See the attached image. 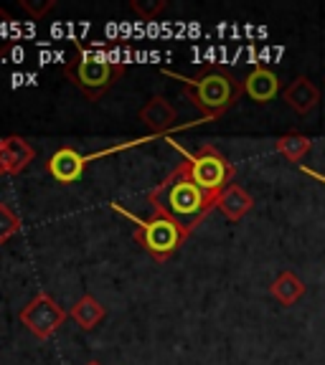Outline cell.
<instances>
[{"label":"cell","mask_w":325,"mask_h":365,"mask_svg":"<svg viewBox=\"0 0 325 365\" xmlns=\"http://www.w3.org/2000/svg\"><path fill=\"white\" fill-rule=\"evenodd\" d=\"M104 314H107V309H104V304L99 302L94 294H81L79 299L71 304V309H69V317L74 319L76 325H79V330H84V332L94 330L104 319Z\"/></svg>","instance_id":"4fadbf2b"},{"label":"cell","mask_w":325,"mask_h":365,"mask_svg":"<svg viewBox=\"0 0 325 365\" xmlns=\"http://www.w3.org/2000/svg\"><path fill=\"white\" fill-rule=\"evenodd\" d=\"M305 282L297 277L295 272H280L274 277V282L269 284V294L282 304V307H292L305 297Z\"/></svg>","instance_id":"5bb4252c"},{"label":"cell","mask_w":325,"mask_h":365,"mask_svg":"<svg viewBox=\"0 0 325 365\" xmlns=\"http://www.w3.org/2000/svg\"><path fill=\"white\" fill-rule=\"evenodd\" d=\"M163 74L173 76L186 86L191 104L204 114V120H216L224 112H229L244 91V86L221 68H206L196 76H183L176 74V71H163Z\"/></svg>","instance_id":"7a4b0ae2"},{"label":"cell","mask_w":325,"mask_h":365,"mask_svg":"<svg viewBox=\"0 0 325 365\" xmlns=\"http://www.w3.org/2000/svg\"><path fill=\"white\" fill-rule=\"evenodd\" d=\"M34 160H36V150L26 137L21 135L0 137V175L3 178L21 175Z\"/></svg>","instance_id":"52a82bcc"},{"label":"cell","mask_w":325,"mask_h":365,"mask_svg":"<svg viewBox=\"0 0 325 365\" xmlns=\"http://www.w3.org/2000/svg\"><path fill=\"white\" fill-rule=\"evenodd\" d=\"M137 117H140V122H143L153 135H163V132L176 127L178 112L166 97H150L148 102L140 107Z\"/></svg>","instance_id":"30bf717a"},{"label":"cell","mask_w":325,"mask_h":365,"mask_svg":"<svg viewBox=\"0 0 325 365\" xmlns=\"http://www.w3.org/2000/svg\"><path fill=\"white\" fill-rule=\"evenodd\" d=\"M300 170H303L305 175H310V178H313V180H318V182H323V185H325V175H323V173L313 170V168H308V165H300Z\"/></svg>","instance_id":"d6986e66"},{"label":"cell","mask_w":325,"mask_h":365,"mask_svg":"<svg viewBox=\"0 0 325 365\" xmlns=\"http://www.w3.org/2000/svg\"><path fill=\"white\" fill-rule=\"evenodd\" d=\"M148 200L153 205V211L168 213L171 218H176L186 231H194L209 213L216 208L219 195L206 193L204 188H199L186 170L181 165L173 173H168L163 180L155 185L148 193Z\"/></svg>","instance_id":"6da1fadb"},{"label":"cell","mask_w":325,"mask_h":365,"mask_svg":"<svg viewBox=\"0 0 325 365\" xmlns=\"http://www.w3.org/2000/svg\"><path fill=\"white\" fill-rule=\"evenodd\" d=\"M274 150L282 155V158L287 160V163H292V165H303L305 155L313 150V140H310L308 135H297V132H290V135H282L277 137V143H274Z\"/></svg>","instance_id":"9a60e30c"},{"label":"cell","mask_w":325,"mask_h":365,"mask_svg":"<svg viewBox=\"0 0 325 365\" xmlns=\"http://www.w3.org/2000/svg\"><path fill=\"white\" fill-rule=\"evenodd\" d=\"M125 216L135 221L137 244L143 246L150 257L160 264L168 262V259H171L173 254L186 244V239L191 236L189 231H186L176 218L168 216V213L153 211V216H150L148 221H140V218H135L132 213H125Z\"/></svg>","instance_id":"277c9868"},{"label":"cell","mask_w":325,"mask_h":365,"mask_svg":"<svg viewBox=\"0 0 325 365\" xmlns=\"http://www.w3.org/2000/svg\"><path fill=\"white\" fill-rule=\"evenodd\" d=\"M166 0H132L130 8L143 18V21H153L160 11H166Z\"/></svg>","instance_id":"e0dca14e"},{"label":"cell","mask_w":325,"mask_h":365,"mask_svg":"<svg viewBox=\"0 0 325 365\" xmlns=\"http://www.w3.org/2000/svg\"><path fill=\"white\" fill-rule=\"evenodd\" d=\"M241 86H244L246 97L257 104H267V102H272L277 94H282L280 76L274 74L272 68H267V66L251 68L249 74H246V79L241 81Z\"/></svg>","instance_id":"9c48e42d"},{"label":"cell","mask_w":325,"mask_h":365,"mask_svg":"<svg viewBox=\"0 0 325 365\" xmlns=\"http://www.w3.org/2000/svg\"><path fill=\"white\" fill-rule=\"evenodd\" d=\"M216 208L224 213V218H226V221L236 223V221H241V218H244L251 208H254V198H251V195L241 188L239 182H231V185H229V188L219 195Z\"/></svg>","instance_id":"7c38bea8"},{"label":"cell","mask_w":325,"mask_h":365,"mask_svg":"<svg viewBox=\"0 0 325 365\" xmlns=\"http://www.w3.org/2000/svg\"><path fill=\"white\" fill-rule=\"evenodd\" d=\"M181 168L199 188H204L211 195H221L234 182L236 175V168L214 145H204L194 153H186Z\"/></svg>","instance_id":"5b68a950"},{"label":"cell","mask_w":325,"mask_h":365,"mask_svg":"<svg viewBox=\"0 0 325 365\" xmlns=\"http://www.w3.org/2000/svg\"><path fill=\"white\" fill-rule=\"evenodd\" d=\"M64 76H66L86 99L94 102V99L104 97V94L125 76V66L79 48L74 56L64 63Z\"/></svg>","instance_id":"3957f363"},{"label":"cell","mask_w":325,"mask_h":365,"mask_svg":"<svg viewBox=\"0 0 325 365\" xmlns=\"http://www.w3.org/2000/svg\"><path fill=\"white\" fill-rule=\"evenodd\" d=\"M21 228H23L21 216H18V213L13 211L11 205L0 200V246L8 244V241H11L13 236L21 234Z\"/></svg>","instance_id":"2e32d148"},{"label":"cell","mask_w":325,"mask_h":365,"mask_svg":"<svg viewBox=\"0 0 325 365\" xmlns=\"http://www.w3.org/2000/svg\"><path fill=\"white\" fill-rule=\"evenodd\" d=\"M56 0H41V3H34V0H21V8L29 13L34 21H41L49 11H54Z\"/></svg>","instance_id":"ac0fdd59"},{"label":"cell","mask_w":325,"mask_h":365,"mask_svg":"<svg viewBox=\"0 0 325 365\" xmlns=\"http://www.w3.org/2000/svg\"><path fill=\"white\" fill-rule=\"evenodd\" d=\"M66 317H69V312L49 294V292H39V294L21 309V325H26V330L39 337V340H49V337L56 335V330L66 322Z\"/></svg>","instance_id":"8992f818"},{"label":"cell","mask_w":325,"mask_h":365,"mask_svg":"<svg viewBox=\"0 0 325 365\" xmlns=\"http://www.w3.org/2000/svg\"><path fill=\"white\" fill-rule=\"evenodd\" d=\"M89 160H94V158H91V155H81L79 150H74V148H61L49 158L46 170H49V175L56 182L69 185V182H76L84 175Z\"/></svg>","instance_id":"ba28073f"},{"label":"cell","mask_w":325,"mask_h":365,"mask_svg":"<svg viewBox=\"0 0 325 365\" xmlns=\"http://www.w3.org/2000/svg\"><path fill=\"white\" fill-rule=\"evenodd\" d=\"M282 99L287 102V107L297 114H310L315 112V107L320 104V89L308 79V76H297L295 81L282 89Z\"/></svg>","instance_id":"8fae6325"},{"label":"cell","mask_w":325,"mask_h":365,"mask_svg":"<svg viewBox=\"0 0 325 365\" xmlns=\"http://www.w3.org/2000/svg\"><path fill=\"white\" fill-rule=\"evenodd\" d=\"M86 365H102V363H99V360H89Z\"/></svg>","instance_id":"ffe728a7"}]
</instances>
